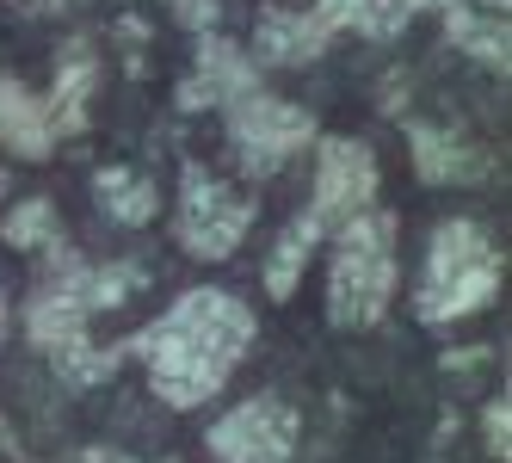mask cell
<instances>
[{
	"label": "cell",
	"mask_w": 512,
	"mask_h": 463,
	"mask_svg": "<svg viewBox=\"0 0 512 463\" xmlns=\"http://www.w3.org/2000/svg\"><path fill=\"white\" fill-rule=\"evenodd\" d=\"M247 340H253L247 303H235L229 291H186L136 346L149 359L155 396L167 408H198L223 389V377L235 371Z\"/></svg>",
	"instance_id": "1"
},
{
	"label": "cell",
	"mask_w": 512,
	"mask_h": 463,
	"mask_svg": "<svg viewBox=\"0 0 512 463\" xmlns=\"http://www.w3.org/2000/svg\"><path fill=\"white\" fill-rule=\"evenodd\" d=\"M395 217L364 210L340 229V254H334V284H327V315L340 328H371L389 309L395 291Z\"/></svg>",
	"instance_id": "2"
},
{
	"label": "cell",
	"mask_w": 512,
	"mask_h": 463,
	"mask_svg": "<svg viewBox=\"0 0 512 463\" xmlns=\"http://www.w3.org/2000/svg\"><path fill=\"white\" fill-rule=\"evenodd\" d=\"M315 136V118L290 99H266V93H247L229 105V142L247 173H278L290 155Z\"/></svg>",
	"instance_id": "3"
},
{
	"label": "cell",
	"mask_w": 512,
	"mask_h": 463,
	"mask_svg": "<svg viewBox=\"0 0 512 463\" xmlns=\"http://www.w3.org/2000/svg\"><path fill=\"white\" fill-rule=\"evenodd\" d=\"M247 229H253V204L235 198L223 180H210L204 167H186V192H179V241H186L198 260H229Z\"/></svg>",
	"instance_id": "4"
},
{
	"label": "cell",
	"mask_w": 512,
	"mask_h": 463,
	"mask_svg": "<svg viewBox=\"0 0 512 463\" xmlns=\"http://www.w3.org/2000/svg\"><path fill=\"white\" fill-rule=\"evenodd\" d=\"M377 198V161L364 142L352 136H327L321 142V155H315V204H309V217L321 229H346L352 217H364Z\"/></svg>",
	"instance_id": "5"
},
{
	"label": "cell",
	"mask_w": 512,
	"mask_h": 463,
	"mask_svg": "<svg viewBox=\"0 0 512 463\" xmlns=\"http://www.w3.org/2000/svg\"><path fill=\"white\" fill-rule=\"evenodd\" d=\"M290 451H297V414L278 396H253L210 426L216 463H290Z\"/></svg>",
	"instance_id": "6"
},
{
	"label": "cell",
	"mask_w": 512,
	"mask_h": 463,
	"mask_svg": "<svg viewBox=\"0 0 512 463\" xmlns=\"http://www.w3.org/2000/svg\"><path fill=\"white\" fill-rule=\"evenodd\" d=\"M247 93H253V62L241 56V44L204 38L198 44V75L179 87V105H186V112H204V105H235Z\"/></svg>",
	"instance_id": "7"
},
{
	"label": "cell",
	"mask_w": 512,
	"mask_h": 463,
	"mask_svg": "<svg viewBox=\"0 0 512 463\" xmlns=\"http://www.w3.org/2000/svg\"><path fill=\"white\" fill-rule=\"evenodd\" d=\"M0 142H7L13 155H25V161H44L50 142H56L50 112H44V105L31 99L13 75H0Z\"/></svg>",
	"instance_id": "8"
},
{
	"label": "cell",
	"mask_w": 512,
	"mask_h": 463,
	"mask_svg": "<svg viewBox=\"0 0 512 463\" xmlns=\"http://www.w3.org/2000/svg\"><path fill=\"white\" fill-rule=\"evenodd\" d=\"M488 235L475 229V223H445L432 235V254H426V278H420V291H438V284H451L475 266H488Z\"/></svg>",
	"instance_id": "9"
},
{
	"label": "cell",
	"mask_w": 512,
	"mask_h": 463,
	"mask_svg": "<svg viewBox=\"0 0 512 463\" xmlns=\"http://www.w3.org/2000/svg\"><path fill=\"white\" fill-rule=\"evenodd\" d=\"M414 167H420V180L445 186V180H482L488 155L457 142V136H445V130H414Z\"/></svg>",
	"instance_id": "10"
},
{
	"label": "cell",
	"mask_w": 512,
	"mask_h": 463,
	"mask_svg": "<svg viewBox=\"0 0 512 463\" xmlns=\"http://www.w3.org/2000/svg\"><path fill=\"white\" fill-rule=\"evenodd\" d=\"M494 291H500V260L475 266V272H463V278H451V284H438V291H420L414 303H420V322H457V315L482 309Z\"/></svg>",
	"instance_id": "11"
},
{
	"label": "cell",
	"mask_w": 512,
	"mask_h": 463,
	"mask_svg": "<svg viewBox=\"0 0 512 463\" xmlns=\"http://www.w3.org/2000/svg\"><path fill=\"white\" fill-rule=\"evenodd\" d=\"M327 50V25L315 13H266L260 19V56L272 62H315Z\"/></svg>",
	"instance_id": "12"
},
{
	"label": "cell",
	"mask_w": 512,
	"mask_h": 463,
	"mask_svg": "<svg viewBox=\"0 0 512 463\" xmlns=\"http://www.w3.org/2000/svg\"><path fill=\"white\" fill-rule=\"evenodd\" d=\"M93 81H99V62L87 56V44H75V50H68V62H62V75H56V99L44 105L50 130H81L87 124V93H93Z\"/></svg>",
	"instance_id": "13"
},
{
	"label": "cell",
	"mask_w": 512,
	"mask_h": 463,
	"mask_svg": "<svg viewBox=\"0 0 512 463\" xmlns=\"http://www.w3.org/2000/svg\"><path fill=\"white\" fill-rule=\"evenodd\" d=\"M321 235H327V229L309 217V210L278 235L272 260H266V291H272V297H290V291H297V278H303V266H309V254H315V241H321Z\"/></svg>",
	"instance_id": "14"
},
{
	"label": "cell",
	"mask_w": 512,
	"mask_h": 463,
	"mask_svg": "<svg viewBox=\"0 0 512 463\" xmlns=\"http://www.w3.org/2000/svg\"><path fill=\"white\" fill-rule=\"evenodd\" d=\"M93 192L105 198V210H112L118 223H149L155 217V180H142L130 167H105L93 180Z\"/></svg>",
	"instance_id": "15"
},
{
	"label": "cell",
	"mask_w": 512,
	"mask_h": 463,
	"mask_svg": "<svg viewBox=\"0 0 512 463\" xmlns=\"http://www.w3.org/2000/svg\"><path fill=\"white\" fill-rule=\"evenodd\" d=\"M445 13H451V38H457L469 56H482V62H500V68H506V19L475 13V7H445Z\"/></svg>",
	"instance_id": "16"
},
{
	"label": "cell",
	"mask_w": 512,
	"mask_h": 463,
	"mask_svg": "<svg viewBox=\"0 0 512 463\" xmlns=\"http://www.w3.org/2000/svg\"><path fill=\"white\" fill-rule=\"evenodd\" d=\"M130 346H118V352H99V346H87V334L81 340H68V346H56L50 359H56V371L68 377V383H99V377H112L118 371V359H124Z\"/></svg>",
	"instance_id": "17"
},
{
	"label": "cell",
	"mask_w": 512,
	"mask_h": 463,
	"mask_svg": "<svg viewBox=\"0 0 512 463\" xmlns=\"http://www.w3.org/2000/svg\"><path fill=\"white\" fill-rule=\"evenodd\" d=\"M7 241L13 247H56V210H50V198H25L7 217Z\"/></svg>",
	"instance_id": "18"
},
{
	"label": "cell",
	"mask_w": 512,
	"mask_h": 463,
	"mask_svg": "<svg viewBox=\"0 0 512 463\" xmlns=\"http://www.w3.org/2000/svg\"><path fill=\"white\" fill-rule=\"evenodd\" d=\"M358 25H364V31H371V38H395V31H401V25H408V13H401V7H395V0H371V7H364V13H358Z\"/></svg>",
	"instance_id": "19"
},
{
	"label": "cell",
	"mask_w": 512,
	"mask_h": 463,
	"mask_svg": "<svg viewBox=\"0 0 512 463\" xmlns=\"http://www.w3.org/2000/svg\"><path fill=\"white\" fill-rule=\"evenodd\" d=\"M364 7H371V0H315L309 13H315L327 31H340V25H358V13H364Z\"/></svg>",
	"instance_id": "20"
},
{
	"label": "cell",
	"mask_w": 512,
	"mask_h": 463,
	"mask_svg": "<svg viewBox=\"0 0 512 463\" xmlns=\"http://www.w3.org/2000/svg\"><path fill=\"white\" fill-rule=\"evenodd\" d=\"M167 7H173L179 25H192V31H210L216 25V0H167Z\"/></svg>",
	"instance_id": "21"
},
{
	"label": "cell",
	"mask_w": 512,
	"mask_h": 463,
	"mask_svg": "<svg viewBox=\"0 0 512 463\" xmlns=\"http://www.w3.org/2000/svg\"><path fill=\"white\" fill-rule=\"evenodd\" d=\"M482 433H488V451H500V457H506V439H512V414H506V402H488Z\"/></svg>",
	"instance_id": "22"
},
{
	"label": "cell",
	"mask_w": 512,
	"mask_h": 463,
	"mask_svg": "<svg viewBox=\"0 0 512 463\" xmlns=\"http://www.w3.org/2000/svg\"><path fill=\"white\" fill-rule=\"evenodd\" d=\"M75 463H136V457H124V451H99V445H93V451H81Z\"/></svg>",
	"instance_id": "23"
},
{
	"label": "cell",
	"mask_w": 512,
	"mask_h": 463,
	"mask_svg": "<svg viewBox=\"0 0 512 463\" xmlns=\"http://www.w3.org/2000/svg\"><path fill=\"white\" fill-rule=\"evenodd\" d=\"M395 7H401V13H408V19H414L420 7H438V0H395Z\"/></svg>",
	"instance_id": "24"
},
{
	"label": "cell",
	"mask_w": 512,
	"mask_h": 463,
	"mask_svg": "<svg viewBox=\"0 0 512 463\" xmlns=\"http://www.w3.org/2000/svg\"><path fill=\"white\" fill-rule=\"evenodd\" d=\"M25 7H31V13H44V7H62V0H25Z\"/></svg>",
	"instance_id": "25"
},
{
	"label": "cell",
	"mask_w": 512,
	"mask_h": 463,
	"mask_svg": "<svg viewBox=\"0 0 512 463\" xmlns=\"http://www.w3.org/2000/svg\"><path fill=\"white\" fill-rule=\"evenodd\" d=\"M0 192H7V173H0Z\"/></svg>",
	"instance_id": "26"
},
{
	"label": "cell",
	"mask_w": 512,
	"mask_h": 463,
	"mask_svg": "<svg viewBox=\"0 0 512 463\" xmlns=\"http://www.w3.org/2000/svg\"><path fill=\"white\" fill-rule=\"evenodd\" d=\"M0 322H7V315H0Z\"/></svg>",
	"instance_id": "27"
}]
</instances>
